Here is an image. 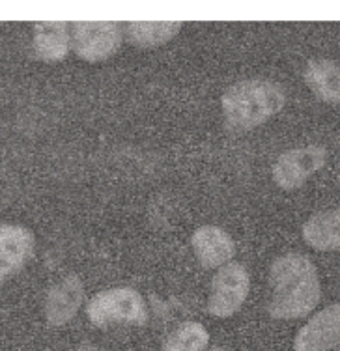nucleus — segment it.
<instances>
[{"mask_svg": "<svg viewBox=\"0 0 340 351\" xmlns=\"http://www.w3.org/2000/svg\"><path fill=\"white\" fill-rule=\"evenodd\" d=\"M303 239L316 250H340V208L311 217L303 226Z\"/></svg>", "mask_w": 340, "mask_h": 351, "instance_id": "nucleus-12", "label": "nucleus"}, {"mask_svg": "<svg viewBox=\"0 0 340 351\" xmlns=\"http://www.w3.org/2000/svg\"><path fill=\"white\" fill-rule=\"evenodd\" d=\"M82 293H84V288L77 275H68L62 278L60 282L51 286L45 295V304H43L45 319L55 327L69 324L81 308Z\"/></svg>", "mask_w": 340, "mask_h": 351, "instance_id": "nucleus-9", "label": "nucleus"}, {"mask_svg": "<svg viewBox=\"0 0 340 351\" xmlns=\"http://www.w3.org/2000/svg\"><path fill=\"white\" fill-rule=\"evenodd\" d=\"M34 247L36 237L28 228L19 224L0 226V284L27 265Z\"/></svg>", "mask_w": 340, "mask_h": 351, "instance_id": "nucleus-8", "label": "nucleus"}, {"mask_svg": "<svg viewBox=\"0 0 340 351\" xmlns=\"http://www.w3.org/2000/svg\"><path fill=\"white\" fill-rule=\"evenodd\" d=\"M69 40L82 60H107L122 45L123 28L118 23H71Z\"/></svg>", "mask_w": 340, "mask_h": 351, "instance_id": "nucleus-4", "label": "nucleus"}, {"mask_svg": "<svg viewBox=\"0 0 340 351\" xmlns=\"http://www.w3.org/2000/svg\"><path fill=\"white\" fill-rule=\"evenodd\" d=\"M69 27L68 23L45 21L36 23L32 49L38 58L45 62H58L66 58L69 51Z\"/></svg>", "mask_w": 340, "mask_h": 351, "instance_id": "nucleus-11", "label": "nucleus"}, {"mask_svg": "<svg viewBox=\"0 0 340 351\" xmlns=\"http://www.w3.org/2000/svg\"><path fill=\"white\" fill-rule=\"evenodd\" d=\"M210 342V335L204 325L197 322H185L178 325L169 337L165 338L163 351H204Z\"/></svg>", "mask_w": 340, "mask_h": 351, "instance_id": "nucleus-15", "label": "nucleus"}, {"mask_svg": "<svg viewBox=\"0 0 340 351\" xmlns=\"http://www.w3.org/2000/svg\"><path fill=\"white\" fill-rule=\"evenodd\" d=\"M73 351H105V350L95 344H81V346H77Z\"/></svg>", "mask_w": 340, "mask_h": 351, "instance_id": "nucleus-16", "label": "nucleus"}, {"mask_svg": "<svg viewBox=\"0 0 340 351\" xmlns=\"http://www.w3.org/2000/svg\"><path fill=\"white\" fill-rule=\"evenodd\" d=\"M271 295L267 312L275 319H298L316 308L321 286L316 265L300 252L282 254L269 269Z\"/></svg>", "mask_w": 340, "mask_h": 351, "instance_id": "nucleus-1", "label": "nucleus"}, {"mask_svg": "<svg viewBox=\"0 0 340 351\" xmlns=\"http://www.w3.org/2000/svg\"><path fill=\"white\" fill-rule=\"evenodd\" d=\"M180 28L182 23H127L123 32L133 45L156 47L172 40Z\"/></svg>", "mask_w": 340, "mask_h": 351, "instance_id": "nucleus-14", "label": "nucleus"}, {"mask_svg": "<svg viewBox=\"0 0 340 351\" xmlns=\"http://www.w3.org/2000/svg\"><path fill=\"white\" fill-rule=\"evenodd\" d=\"M327 149L320 144H308L284 152L273 167V180L284 191L300 189L301 185L326 167Z\"/></svg>", "mask_w": 340, "mask_h": 351, "instance_id": "nucleus-6", "label": "nucleus"}, {"mask_svg": "<svg viewBox=\"0 0 340 351\" xmlns=\"http://www.w3.org/2000/svg\"><path fill=\"white\" fill-rule=\"evenodd\" d=\"M251 288L249 273L241 263L230 262L217 271L211 282L208 312L215 317H228L241 308Z\"/></svg>", "mask_w": 340, "mask_h": 351, "instance_id": "nucleus-5", "label": "nucleus"}, {"mask_svg": "<svg viewBox=\"0 0 340 351\" xmlns=\"http://www.w3.org/2000/svg\"><path fill=\"white\" fill-rule=\"evenodd\" d=\"M286 105V92L280 84L264 79H251L234 84L223 95V116L232 131L258 128Z\"/></svg>", "mask_w": 340, "mask_h": 351, "instance_id": "nucleus-2", "label": "nucleus"}, {"mask_svg": "<svg viewBox=\"0 0 340 351\" xmlns=\"http://www.w3.org/2000/svg\"><path fill=\"white\" fill-rule=\"evenodd\" d=\"M211 351H225V350H219V348H217V350H211Z\"/></svg>", "mask_w": 340, "mask_h": 351, "instance_id": "nucleus-17", "label": "nucleus"}, {"mask_svg": "<svg viewBox=\"0 0 340 351\" xmlns=\"http://www.w3.org/2000/svg\"><path fill=\"white\" fill-rule=\"evenodd\" d=\"M305 82L326 103L340 105V64L333 60H311L305 68Z\"/></svg>", "mask_w": 340, "mask_h": 351, "instance_id": "nucleus-13", "label": "nucleus"}, {"mask_svg": "<svg viewBox=\"0 0 340 351\" xmlns=\"http://www.w3.org/2000/svg\"><path fill=\"white\" fill-rule=\"evenodd\" d=\"M86 316L101 329L114 325H144L148 322V306L138 291L112 288L99 291L90 299Z\"/></svg>", "mask_w": 340, "mask_h": 351, "instance_id": "nucleus-3", "label": "nucleus"}, {"mask_svg": "<svg viewBox=\"0 0 340 351\" xmlns=\"http://www.w3.org/2000/svg\"><path fill=\"white\" fill-rule=\"evenodd\" d=\"M193 250L197 254L198 262L206 269L223 267L230 262L236 254V245L225 230L219 226H202L193 234Z\"/></svg>", "mask_w": 340, "mask_h": 351, "instance_id": "nucleus-10", "label": "nucleus"}, {"mask_svg": "<svg viewBox=\"0 0 340 351\" xmlns=\"http://www.w3.org/2000/svg\"><path fill=\"white\" fill-rule=\"evenodd\" d=\"M340 346V303L331 304L306 322L298 332L295 351H329Z\"/></svg>", "mask_w": 340, "mask_h": 351, "instance_id": "nucleus-7", "label": "nucleus"}]
</instances>
